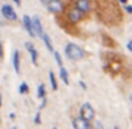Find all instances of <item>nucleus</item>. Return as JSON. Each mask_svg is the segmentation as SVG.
Returning a JSON list of instances; mask_svg holds the SVG:
<instances>
[{"mask_svg":"<svg viewBox=\"0 0 132 129\" xmlns=\"http://www.w3.org/2000/svg\"><path fill=\"white\" fill-rule=\"evenodd\" d=\"M23 24H24V27H26L27 33H29V34L31 36V37H36L34 29H33V21H31V19H30L29 16H24V19H23Z\"/></svg>","mask_w":132,"mask_h":129,"instance_id":"nucleus-9","label":"nucleus"},{"mask_svg":"<svg viewBox=\"0 0 132 129\" xmlns=\"http://www.w3.org/2000/svg\"><path fill=\"white\" fill-rule=\"evenodd\" d=\"M41 38H43V41H44V44H46L47 50H48V51H51V53L54 51V47H53V44H51V40H50L48 34L43 33V34H41Z\"/></svg>","mask_w":132,"mask_h":129,"instance_id":"nucleus-12","label":"nucleus"},{"mask_svg":"<svg viewBox=\"0 0 132 129\" xmlns=\"http://www.w3.org/2000/svg\"><path fill=\"white\" fill-rule=\"evenodd\" d=\"M48 77H50V82H51V87H53V89L55 91V89L58 88V85H57V80H55V75H54V72H53V71H50Z\"/></svg>","mask_w":132,"mask_h":129,"instance_id":"nucleus-14","label":"nucleus"},{"mask_svg":"<svg viewBox=\"0 0 132 129\" xmlns=\"http://www.w3.org/2000/svg\"><path fill=\"white\" fill-rule=\"evenodd\" d=\"M2 14H3L7 20H12V21L17 20V14H16V12L13 10V7L10 6V4H4V6L2 7Z\"/></svg>","mask_w":132,"mask_h":129,"instance_id":"nucleus-4","label":"nucleus"},{"mask_svg":"<svg viewBox=\"0 0 132 129\" xmlns=\"http://www.w3.org/2000/svg\"><path fill=\"white\" fill-rule=\"evenodd\" d=\"M13 67H14V71L20 74V54H19V51L13 53Z\"/></svg>","mask_w":132,"mask_h":129,"instance_id":"nucleus-11","label":"nucleus"},{"mask_svg":"<svg viewBox=\"0 0 132 129\" xmlns=\"http://www.w3.org/2000/svg\"><path fill=\"white\" fill-rule=\"evenodd\" d=\"M3 58V46H2V41H0V60Z\"/></svg>","mask_w":132,"mask_h":129,"instance_id":"nucleus-19","label":"nucleus"},{"mask_svg":"<svg viewBox=\"0 0 132 129\" xmlns=\"http://www.w3.org/2000/svg\"><path fill=\"white\" fill-rule=\"evenodd\" d=\"M60 77H61V80L64 81V84H67L68 85L70 84V78H68V72H67V70L64 68L63 65L60 67Z\"/></svg>","mask_w":132,"mask_h":129,"instance_id":"nucleus-13","label":"nucleus"},{"mask_svg":"<svg viewBox=\"0 0 132 129\" xmlns=\"http://www.w3.org/2000/svg\"><path fill=\"white\" fill-rule=\"evenodd\" d=\"M19 92H20V94H27V92H29V87H27L26 82H23V84L20 85V88H19Z\"/></svg>","mask_w":132,"mask_h":129,"instance_id":"nucleus-16","label":"nucleus"},{"mask_svg":"<svg viewBox=\"0 0 132 129\" xmlns=\"http://www.w3.org/2000/svg\"><path fill=\"white\" fill-rule=\"evenodd\" d=\"M31 21H33V29H34L36 37H41V34H43V26H41L40 19H38V17H34Z\"/></svg>","mask_w":132,"mask_h":129,"instance_id":"nucleus-10","label":"nucleus"},{"mask_svg":"<svg viewBox=\"0 0 132 129\" xmlns=\"http://www.w3.org/2000/svg\"><path fill=\"white\" fill-rule=\"evenodd\" d=\"M47 9L51 13H55V14H61L64 12V3L61 0H47Z\"/></svg>","mask_w":132,"mask_h":129,"instance_id":"nucleus-2","label":"nucleus"},{"mask_svg":"<svg viewBox=\"0 0 132 129\" xmlns=\"http://www.w3.org/2000/svg\"><path fill=\"white\" fill-rule=\"evenodd\" d=\"M13 2H14L16 4H19V6H20V0H13Z\"/></svg>","mask_w":132,"mask_h":129,"instance_id":"nucleus-23","label":"nucleus"},{"mask_svg":"<svg viewBox=\"0 0 132 129\" xmlns=\"http://www.w3.org/2000/svg\"><path fill=\"white\" fill-rule=\"evenodd\" d=\"M119 3L121 4H126V3H128V0H119Z\"/></svg>","mask_w":132,"mask_h":129,"instance_id":"nucleus-22","label":"nucleus"},{"mask_svg":"<svg viewBox=\"0 0 132 129\" xmlns=\"http://www.w3.org/2000/svg\"><path fill=\"white\" fill-rule=\"evenodd\" d=\"M128 50H129V51L132 50V43H131V41H128Z\"/></svg>","mask_w":132,"mask_h":129,"instance_id":"nucleus-21","label":"nucleus"},{"mask_svg":"<svg viewBox=\"0 0 132 129\" xmlns=\"http://www.w3.org/2000/svg\"><path fill=\"white\" fill-rule=\"evenodd\" d=\"M65 55L70 60L77 61V60H81V58L84 57V51H82V48H80V47L77 46V44L68 43L65 47Z\"/></svg>","mask_w":132,"mask_h":129,"instance_id":"nucleus-1","label":"nucleus"},{"mask_svg":"<svg viewBox=\"0 0 132 129\" xmlns=\"http://www.w3.org/2000/svg\"><path fill=\"white\" fill-rule=\"evenodd\" d=\"M81 116H82L84 119L89 121V122H91V121H94L95 111H94V108H92L88 102H85L82 106H81Z\"/></svg>","mask_w":132,"mask_h":129,"instance_id":"nucleus-3","label":"nucleus"},{"mask_svg":"<svg viewBox=\"0 0 132 129\" xmlns=\"http://www.w3.org/2000/svg\"><path fill=\"white\" fill-rule=\"evenodd\" d=\"M0 106H2V95H0Z\"/></svg>","mask_w":132,"mask_h":129,"instance_id":"nucleus-24","label":"nucleus"},{"mask_svg":"<svg viewBox=\"0 0 132 129\" xmlns=\"http://www.w3.org/2000/svg\"><path fill=\"white\" fill-rule=\"evenodd\" d=\"M37 97H38V98H44V97H46V87H44V84L38 85V89H37Z\"/></svg>","mask_w":132,"mask_h":129,"instance_id":"nucleus-15","label":"nucleus"},{"mask_svg":"<svg viewBox=\"0 0 132 129\" xmlns=\"http://www.w3.org/2000/svg\"><path fill=\"white\" fill-rule=\"evenodd\" d=\"M34 123H36V125H38V123H40V112H38V114L36 115V118H34Z\"/></svg>","mask_w":132,"mask_h":129,"instance_id":"nucleus-18","label":"nucleus"},{"mask_svg":"<svg viewBox=\"0 0 132 129\" xmlns=\"http://www.w3.org/2000/svg\"><path fill=\"white\" fill-rule=\"evenodd\" d=\"M75 9H78L82 13H88L91 6H89V0H75Z\"/></svg>","mask_w":132,"mask_h":129,"instance_id":"nucleus-7","label":"nucleus"},{"mask_svg":"<svg viewBox=\"0 0 132 129\" xmlns=\"http://www.w3.org/2000/svg\"><path fill=\"white\" fill-rule=\"evenodd\" d=\"M26 48H27V51L30 53V55H31V61H33V64H34V65H38V61H37L38 54H37V51H36L34 46H33L31 43H29V41H27V43H26Z\"/></svg>","mask_w":132,"mask_h":129,"instance_id":"nucleus-8","label":"nucleus"},{"mask_svg":"<svg viewBox=\"0 0 132 129\" xmlns=\"http://www.w3.org/2000/svg\"><path fill=\"white\" fill-rule=\"evenodd\" d=\"M72 126L77 129H88V128H91V122L84 119L82 116H78L72 121Z\"/></svg>","mask_w":132,"mask_h":129,"instance_id":"nucleus-5","label":"nucleus"},{"mask_svg":"<svg viewBox=\"0 0 132 129\" xmlns=\"http://www.w3.org/2000/svg\"><path fill=\"white\" fill-rule=\"evenodd\" d=\"M67 16H68L70 21L75 24V23H78V21L84 17V13L80 12L78 9H72V10H70V12H68V14H67Z\"/></svg>","mask_w":132,"mask_h":129,"instance_id":"nucleus-6","label":"nucleus"},{"mask_svg":"<svg viewBox=\"0 0 132 129\" xmlns=\"http://www.w3.org/2000/svg\"><path fill=\"white\" fill-rule=\"evenodd\" d=\"M54 53V57H55V61H57V64L58 65H63V60H61V55H60V53H57V51H53Z\"/></svg>","mask_w":132,"mask_h":129,"instance_id":"nucleus-17","label":"nucleus"},{"mask_svg":"<svg viewBox=\"0 0 132 129\" xmlns=\"http://www.w3.org/2000/svg\"><path fill=\"white\" fill-rule=\"evenodd\" d=\"M125 10H126V13H129V14L132 13V7H131V6H126V7H125Z\"/></svg>","mask_w":132,"mask_h":129,"instance_id":"nucleus-20","label":"nucleus"}]
</instances>
